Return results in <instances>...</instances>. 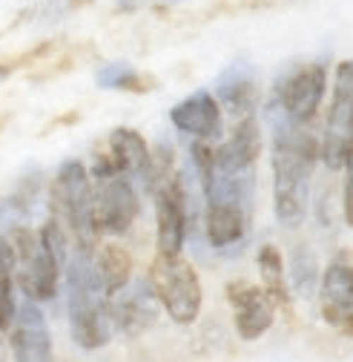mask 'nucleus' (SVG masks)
Here are the masks:
<instances>
[{"instance_id":"aec40b11","label":"nucleus","mask_w":353,"mask_h":362,"mask_svg":"<svg viewBox=\"0 0 353 362\" xmlns=\"http://www.w3.org/2000/svg\"><path fill=\"white\" fill-rule=\"evenodd\" d=\"M95 78H98V86L104 89H129V93H138L141 89V75L124 61L101 66Z\"/></svg>"},{"instance_id":"ddd939ff","label":"nucleus","mask_w":353,"mask_h":362,"mask_svg":"<svg viewBox=\"0 0 353 362\" xmlns=\"http://www.w3.org/2000/svg\"><path fill=\"white\" fill-rule=\"evenodd\" d=\"M169 121L184 135H193L196 141H207V144L222 139V127H225L222 104L215 101L213 93H204V89L175 104L169 110Z\"/></svg>"},{"instance_id":"20e7f679","label":"nucleus","mask_w":353,"mask_h":362,"mask_svg":"<svg viewBox=\"0 0 353 362\" xmlns=\"http://www.w3.org/2000/svg\"><path fill=\"white\" fill-rule=\"evenodd\" d=\"M49 218L72 239L75 250L92 253L98 230L92 221V178L80 161H64L49 185Z\"/></svg>"},{"instance_id":"39448f33","label":"nucleus","mask_w":353,"mask_h":362,"mask_svg":"<svg viewBox=\"0 0 353 362\" xmlns=\"http://www.w3.org/2000/svg\"><path fill=\"white\" fill-rule=\"evenodd\" d=\"M92 221L98 236H121L136 224L141 213L138 190L132 178L118 173L104 156L92 164Z\"/></svg>"},{"instance_id":"4468645a","label":"nucleus","mask_w":353,"mask_h":362,"mask_svg":"<svg viewBox=\"0 0 353 362\" xmlns=\"http://www.w3.org/2000/svg\"><path fill=\"white\" fill-rule=\"evenodd\" d=\"M261 153V129L253 115L239 118L233 135L213 150V164L225 175H253V167Z\"/></svg>"},{"instance_id":"423d86ee","label":"nucleus","mask_w":353,"mask_h":362,"mask_svg":"<svg viewBox=\"0 0 353 362\" xmlns=\"http://www.w3.org/2000/svg\"><path fill=\"white\" fill-rule=\"evenodd\" d=\"M147 282L158 296V305L167 310V316L175 325H193L198 320L204 291H201L196 267L184 256L155 253Z\"/></svg>"},{"instance_id":"f257e3e1","label":"nucleus","mask_w":353,"mask_h":362,"mask_svg":"<svg viewBox=\"0 0 353 362\" xmlns=\"http://www.w3.org/2000/svg\"><path fill=\"white\" fill-rule=\"evenodd\" d=\"M273 210L285 228H299L311 202V178L319 161V141L307 127L273 115Z\"/></svg>"},{"instance_id":"a211bd4d","label":"nucleus","mask_w":353,"mask_h":362,"mask_svg":"<svg viewBox=\"0 0 353 362\" xmlns=\"http://www.w3.org/2000/svg\"><path fill=\"white\" fill-rule=\"evenodd\" d=\"M15 313V247L9 236H0V334L12 328Z\"/></svg>"},{"instance_id":"6ab92c4d","label":"nucleus","mask_w":353,"mask_h":362,"mask_svg":"<svg viewBox=\"0 0 353 362\" xmlns=\"http://www.w3.org/2000/svg\"><path fill=\"white\" fill-rule=\"evenodd\" d=\"M258 276H261V288L268 291V296L279 305H287L290 296H287V276H285V262H282V253L276 245H261L258 247Z\"/></svg>"},{"instance_id":"4be33fe9","label":"nucleus","mask_w":353,"mask_h":362,"mask_svg":"<svg viewBox=\"0 0 353 362\" xmlns=\"http://www.w3.org/2000/svg\"><path fill=\"white\" fill-rule=\"evenodd\" d=\"M9 78V66H0V81H6Z\"/></svg>"},{"instance_id":"0eeeda50","label":"nucleus","mask_w":353,"mask_h":362,"mask_svg":"<svg viewBox=\"0 0 353 362\" xmlns=\"http://www.w3.org/2000/svg\"><path fill=\"white\" fill-rule=\"evenodd\" d=\"M325 86H328V69H325V64H319V61L301 64V66H296L293 72H287L279 81L276 93H273L270 112L273 115H282L290 124L307 127V124L316 118L319 107H322Z\"/></svg>"},{"instance_id":"f3484780","label":"nucleus","mask_w":353,"mask_h":362,"mask_svg":"<svg viewBox=\"0 0 353 362\" xmlns=\"http://www.w3.org/2000/svg\"><path fill=\"white\" fill-rule=\"evenodd\" d=\"M95 270H98V279H101L104 291H107L109 296H115V293H118L121 288H126L129 279H132V256H129L121 245L109 242V245H104V247L98 250V256H95Z\"/></svg>"},{"instance_id":"2eb2a0df","label":"nucleus","mask_w":353,"mask_h":362,"mask_svg":"<svg viewBox=\"0 0 353 362\" xmlns=\"http://www.w3.org/2000/svg\"><path fill=\"white\" fill-rule=\"evenodd\" d=\"M104 158L124 173L132 181H141L144 187H150V175H152V150L147 144V139L138 129L129 127H118L109 135V150L104 153Z\"/></svg>"},{"instance_id":"9b49d317","label":"nucleus","mask_w":353,"mask_h":362,"mask_svg":"<svg viewBox=\"0 0 353 362\" xmlns=\"http://www.w3.org/2000/svg\"><path fill=\"white\" fill-rule=\"evenodd\" d=\"M9 351L12 362H55L52 334L37 302H18L15 322L9 328Z\"/></svg>"},{"instance_id":"dca6fc26","label":"nucleus","mask_w":353,"mask_h":362,"mask_svg":"<svg viewBox=\"0 0 353 362\" xmlns=\"http://www.w3.org/2000/svg\"><path fill=\"white\" fill-rule=\"evenodd\" d=\"M215 101L225 104L236 118L253 115L256 107V78L244 61L233 64L215 83Z\"/></svg>"},{"instance_id":"7ed1b4c3","label":"nucleus","mask_w":353,"mask_h":362,"mask_svg":"<svg viewBox=\"0 0 353 362\" xmlns=\"http://www.w3.org/2000/svg\"><path fill=\"white\" fill-rule=\"evenodd\" d=\"M15 247V285L32 302H49L58 293L61 267L69 259V236L49 218L40 230L18 228L12 236Z\"/></svg>"},{"instance_id":"f8f14e48","label":"nucleus","mask_w":353,"mask_h":362,"mask_svg":"<svg viewBox=\"0 0 353 362\" xmlns=\"http://www.w3.org/2000/svg\"><path fill=\"white\" fill-rule=\"evenodd\" d=\"M158 308H161L158 296L152 293L147 279H129L126 288H121L115 296H109L112 325L129 337L150 331L158 322Z\"/></svg>"},{"instance_id":"1a4fd4ad","label":"nucleus","mask_w":353,"mask_h":362,"mask_svg":"<svg viewBox=\"0 0 353 362\" xmlns=\"http://www.w3.org/2000/svg\"><path fill=\"white\" fill-rule=\"evenodd\" d=\"M227 302L233 308V325L244 342H256L268 334L276 322V302L268 296L261 285H250L236 279L225 288Z\"/></svg>"},{"instance_id":"6e6552de","label":"nucleus","mask_w":353,"mask_h":362,"mask_svg":"<svg viewBox=\"0 0 353 362\" xmlns=\"http://www.w3.org/2000/svg\"><path fill=\"white\" fill-rule=\"evenodd\" d=\"M353 141V58L336 66L333 98L325 121V135L319 144V158L328 170H342L345 156Z\"/></svg>"},{"instance_id":"f03ea898","label":"nucleus","mask_w":353,"mask_h":362,"mask_svg":"<svg viewBox=\"0 0 353 362\" xmlns=\"http://www.w3.org/2000/svg\"><path fill=\"white\" fill-rule=\"evenodd\" d=\"M66 313L72 339L83 351H98L112 339L109 293L104 291L92 253L72 250L66 259Z\"/></svg>"},{"instance_id":"412c9836","label":"nucleus","mask_w":353,"mask_h":362,"mask_svg":"<svg viewBox=\"0 0 353 362\" xmlns=\"http://www.w3.org/2000/svg\"><path fill=\"white\" fill-rule=\"evenodd\" d=\"M342 207H345V221L353 230V141L350 150L345 156V196H342Z\"/></svg>"},{"instance_id":"9d476101","label":"nucleus","mask_w":353,"mask_h":362,"mask_svg":"<svg viewBox=\"0 0 353 362\" xmlns=\"http://www.w3.org/2000/svg\"><path fill=\"white\" fill-rule=\"evenodd\" d=\"M319 310L330 331L353 337V264L336 259L319 279Z\"/></svg>"},{"instance_id":"5701e85b","label":"nucleus","mask_w":353,"mask_h":362,"mask_svg":"<svg viewBox=\"0 0 353 362\" xmlns=\"http://www.w3.org/2000/svg\"><path fill=\"white\" fill-rule=\"evenodd\" d=\"M0 362H4V339H0Z\"/></svg>"}]
</instances>
